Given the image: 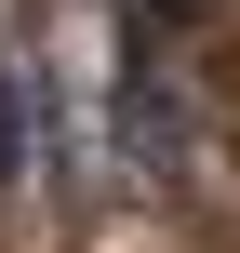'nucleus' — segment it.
Masks as SVG:
<instances>
[{
	"instance_id": "nucleus-1",
	"label": "nucleus",
	"mask_w": 240,
	"mask_h": 253,
	"mask_svg": "<svg viewBox=\"0 0 240 253\" xmlns=\"http://www.w3.org/2000/svg\"><path fill=\"white\" fill-rule=\"evenodd\" d=\"M40 147V80H0V173H27Z\"/></svg>"
},
{
	"instance_id": "nucleus-2",
	"label": "nucleus",
	"mask_w": 240,
	"mask_h": 253,
	"mask_svg": "<svg viewBox=\"0 0 240 253\" xmlns=\"http://www.w3.org/2000/svg\"><path fill=\"white\" fill-rule=\"evenodd\" d=\"M134 27H147V40H174V27H200V0H134Z\"/></svg>"
}]
</instances>
